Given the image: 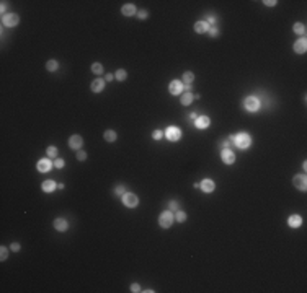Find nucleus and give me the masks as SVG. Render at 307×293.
<instances>
[{"mask_svg":"<svg viewBox=\"0 0 307 293\" xmlns=\"http://www.w3.org/2000/svg\"><path fill=\"white\" fill-rule=\"evenodd\" d=\"M232 140H234V144L237 145L239 148H248L250 142H252V139H250L248 134H239V135H235Z\"/></svg>","mask_w":307,"mask_h":293,"instance_id":"1","label":"nucleus"},{"mask_svg":"<svg viewBox=\"0 0 307 293\" xmlns=\"http://www.w3.org/2000/svg\"><path fill=\"white\" fill-rule=\"evenodd\" d=\"M244 108H245L247 111H250V112L258 111V109H260V101H258V98H255V96H248V98H245V101H244Z\"/></svg>","mask_w":307,"mask_h":293,"instance_id":"2","label":"nucleus"},{"mask_svg":"<svg viewBox=\"0 0 307 293\" xmlns=\"http://www.w3.org/2000/svg\"><path fill=\"white\" fill-rule=\"evenodd\" d=\"M159 223H160L162 228H170L172 223H173V215L170 212H163L162 215L159 217Z\"/></svg>","mask_w":307,"mask_h":293,"instance_id":"3","label":"nucleus"},{"mask_svg":"<svg viewBox=\"0 0 307 293\" xmlns=\"http://www.w3.org/2000/svg\"><path fill=\"white\" fill-rule=\"evenodd\" d=\"M137 197H136V194H131V192H124L123 194V204L126 207H136L137 205Z\"/></svg>","mask_w":307,"mask_h":293,"instance_id":"4","label":"nucleus"},{"mask_svg":"<svg viewBox=\"0 0 307 293\" xmlns=\"http://www.w3.org/2000/svg\"><path fill=\"white\" fill-rule=\"evenodd\" d=\"M2 23H3L5 26H8V28L17 26V25H18V17L15 15V13H8V15H3V17H2Z\"/></svg>","mask_w":307,"mask_h":293,"instance_id":"5","label":"nucleus"},{"mask_svg":"<svg viewBox=\"0 0 307 293\" xmlns=\"http://www.w3.org/2000/svg\"><path fill=\"white\" fill-rule=\"evenodd\" d=\"M180 137H181V130L178 127H168L167 129V139L168 140L176 142V140H180Z\"/></svg>","mask_w":307,"mask_h":293,"instance_id":"6","label":"nucleus"},{"mask_svg":"<svg viewBox=\"0 0 307 293\" xmlns=\"http://www.w3.org/2000/svg\"><path fill=\"white\" fill-rule=\"evenodd\" d=\"M183 90H185L183 83H180L178 80H173L172 83H170V87H168V91L172 93V95H181Z\"/></svg>","mask_w":307,"mask_h":293,"instance_id":"7","label":"nucleus"},{"mask_svg":"<svg viewBox=\"0 0 307 293\" xmlns=\"http://www.w3.org/2000/svg\"><path fill=\"white\" fill-rule=\"evenodd\" d=\"M220 158H222V161L225 163V165H232V163L235 161V155L230 152V150H222V153H220Z\"/></svg>","mask_w":307,"mask_h":293,"instance_id":"8","label":"nucleus"},{"mask_svg":"<svg viewBox=\"0 0 307 293\" xmlns=\"http://www.w3.org/2000/svg\"><path fill=\"white\" fill-rule=\"evenodd\" d=\"M36 168H38L39 173H49V171H51V168H52V163L49 161V160H39Z\"/></svg>","mask_w":307,"mask_h":293,"instance_id":"9","label":"nucleus"},{"mask_svg":"<svg viewBox=\"0 0 307 293\" xmlns=\"http://www.w3.org/2000/svg\"><path fill=\"white\" fill-rule=\"evenodd\" d=\"M82 144H83V140H82L80 135H72V137L69 139V147L74 148V150H78L82 147Z\"/></svg>","mask_w":307,"mask_h":293,"instance_id":"10","label":"nucleus"},{"mask_svg":"<svg viewBox=\"0 0 307 293\" xmlns=\"http://www.w3.org/2000/svg\"><path fill=\"white\" fill-rule=\"evenodd\" d=\"M305 51H307V41H305L304 38L294 42V52H297V54H304Z\"/></svg>","mask_w":307,"mask_h":293,"instance_id":"11","label":"nucleus"},{"mask_svg":"<svg viewBox=\"0 0 307 293\" xmlns=\"http://www.w3.org/2000/svg\"><path fill=\"white\" fill-rule=\"evenodd\" d=\"M294 186H296L299 191H305V187H307V179H305V176H304V174L296 176V177H294Z\"/></svg>","mask_w":307,"mask_h":293,"instance_id":"12","label":"nucleus"},{"mask_svg":"<svg viewBox=\"0 0 307 293\" xmlns=\"http://www.w3.org/2000/svg\"><path fill=\"white\" fill-rule=\"evenodd\" d=\"M195 31L199 33V34H203V33H206V31H209V25L206 23V21H196Z\"/></svg>","mask_w":307,"mask_h":293,"instance_id":"13","label":"nucleus"},{"mask_svg":"<svg viewBox=\"0 0 307 293\" xmlns=\"http://www.w3.org/2000/svg\"><path fill=\"white\" fill-rule=\"evenodd\" d=\"M121 12H123L124 17H132L134 13H136V7H134L132 3H126V5H123Z\"/></svg>","mask_w":307,"mask_h":293,"instance_id":"14","label":"nucleus"},{"mask_svg":"<svg viewBox=\"0 0 307 293\" xmlns=\"http://www.w3.org/2000/svg\"><path fill=\"white\" fill-rule=\"evenodd\" d=\"M54 228L57 231H66L67 228H69V225H67V221L64 220V218H57V220L54 221Z\"/></svg>","mask_w":307,"mask_h":293,"instance_id":"15","label":"nucleus"},{"mask_svg":"<svg viewBox=\"0 0 307 293\" xmlns=\"http://www.w3.org/2000/svg\"><path fill=\"white\" fill-rule=\"evenodd\" d=\"M90 88H92L93 93H100V91H103V88H105V82L103 80H93Z\"/></svg>","mask_w":307,"mask_h":293,"instance_id":"16","label":"nucleus"},{"mask_svg":"<svg viewBox=\"0 0 307 293\" xmlns=\"http://www.w3.org/2000/svg\"><path fill=\"white\" fill-rule=\"evenodd\" d=\"M208 125H209V117H208V116L196 117V127H198V129H206Z\"/></svg>","mask_w":307,"mask_h":293,"instance_id":"17","label":"nucleus"},{"mask_svg":"<svg viewBox=\"0 0 307 293\" xmlns=\"http://www.w3.org/2000/svg\"><path fill=\"white\" fill-rule=\"evenodd\" d=\"M201 189H203L204 192H212V191H214V181L204 179V181L201 182Z\"/></svg>","mask_w":307,"mask_h":293,"instance_id":"18","label":"nucleus"},{"mask_svg":"<svg viewBox=\"0 0 307 293\" xmlns=\"http://www.w3.org/2000/svg\"><path fill=\"white\" fill-rule=\"evenodd\" d=\"M56 187H57V184H56L54 181H51V179L42 182V191H44V192H52Z\"/></svg>","mask_w":307,"mask_h":293,"instance_id":"19","label":"nucleus"},{"mask_svg":"<svg viewBox=\"0 0 307 293\" xmlns=\"http://www.w3.org/2000/svg\"><path fill=\"white\" fill-rule=\"evenodd\" d=\"M301 223H302V218L299 217V215H292V217H289V226H292V228H299V226H301Z\"/></svg>","mask_w":307,"mask_h":293,"instance_id":"20","label":"nucleus"},{"mask_svg":"<svg viewBox=\"0 0 307 293\" xmlns=\"http://www.w3.org/2000/svg\"><path fill=\"white\" fill-rule=\"evenodd\" d=\"M191 101H193V93H185V95H181V104L183 106H188Z\"/></svg>","mask_w":307,"mask_h":293,"instance_id":"21","label":"nucleus"},{"mask_svg":"<svg viewBox=\"0 0 307 293\" xmlns=\"http://www.w3.org/2000/svg\"><path fill=\"white\" fill-rule=\"evenodd\" d=\"M105 140L106 142H115L116 140V132L115 130H106L105 132Z\"/></svg>","mask_w":307,"mask_h":293,"instance_id":"22","label":"nucleus"},{"mask_svg":"<svg viewBox=\"0 0 307 293\" xmlns=\"http://www.w3.org/2000/svg\"><path fill=\"white\" fill-rule=\"evenodd\" d=\"M193 80H195V75H193L191 72H185L183 73V82L186 83V85H191Z\"/></svg>","mask_w":307,"mask_h":293,"instance_id":"23","label":"nucleus"},{"mask_svg":"<svg viewBox=\"0 0 307 293\" xmlns=\"http://www.w3.org/2000/svg\"><path fill=\"white\" fill-rule=\"evenodd\" d=\"M294 33L297 34H305V26L302 23H296L294 25Z\"/></svg>","mask_w":307,"mask_h":293,"instance_id":"24","label":"nucleus"},{"mask_svg":"<svg viewBox=\"0 0 307 293\" xmlns=\"http://www.w3.org/2000/svg\"><path fill=\"white\" fill-rule=\"evenodd\" d=\"M46 69L49 70V72H54V70H57V62H56V60H47Z\"/></svg>","mask_w":307,"mask_h":293,"instance_id":"25","label":"nucleus"},{"mask_svg":"<svg viewBox=\"0 0 307 293\" xmlns=\"http://www.w3.org/2000/svg\"><path fill=\"white\" fill-rule=\"evenodd\" d=\"M115 77H116V80H118V82H124V80H126V77H127V73L124 72V70H118Z\"/></svg>","mask_w":307,"mask_h":293,"instance_id":"26","label":"nucleus"},{"mask_svg":"<svg viewBox=\"0 0 307 293\" xmlns=\"http://www.w3.org/2000/svg\"><path fill=\"white\" fill-rule=\"evenodd\" d=\"M92 72H93V73H102L103 72V65H102V64H93V65H92Z\"/></svg>","mask_w":307,"mask_h":293,"instance_id":"27","label":"nucleus"},{"mask_svg":"<svg viewBox=\"0 0 307 293\" xmlns=\"http://www.w3.org/2000/svg\"><path fill=\"white\" fill-rule=\"evenodd\" d=\"M175 218H176V220L181 223V221H185V220H186V213H185V212H181V210H176V215H175Z\"/></svg>","mask_w":307,"mask_h":293,"instance_id":"28","label":"nucleus"},{"mask_svg":"<svg viewBox=\"0 0 307 293\" xmlns=\"http://www.w3.org/2000/svg\"><path fill=\"white\" fill-rule=\"evenodd\" d=\"M56 155H57V148H56V147H49L47 148V156H49V158H54Z\"/></svg>","mask_w":307,"mask_h":293,"instance_id":"29","label":"nucleus"},{"mask_svg":"<svg viewBox=\"0 0 307 293\" xmlns=\"http://www.w3.org/2000/svg\"><path fill=\"white\" fill-rule=\"evenodd\" d=\"M0 251H2V254H0V259L5 261V259H7V256H8V249H7L5 246H2V248H0Z\"/></svg>","mask_w":307,"mask_h":293,"instance_id":"30","label":"nucleus"},{"mask_svg":"<svg viewBox=\"0 0 307 293\" xmlns=\"http://www.w3.org/2000/svg\"><path fill=\"white\" fill-rule=\"evenodd\" d=\"M209 34H211V36H214V38H216L217 34H219V30H217L216 26H212V28H209Z\"/></svg>","mask_w":307,"mask_h":293,"instance_id":"31","label":"nucleus"},{"mask_svg":"<svg viewBox=\"0 0 307 293\" xmlns=\"http://www.w3.org/2000/svg\"><path fill=\"white\" fill-rule=\"evenodd\" d=\"M77 158L80 160V161H85V158H87V153H85V152H82V150H80V152L77 153Z\"/></svg>","mask_w":307,"mask_h":293,"instance_id":"32","label":"nucleus"},{"mask_svg":"<svg viewBox=\"0 0 307 293\" xmlns=\"http://www.w3.org/2000/svg\"><path fill=\"white\" fill-rule=\"evenodd\" d=\"M115 192H116L118 196H123V194H124V186H118Z\"/></svg>","mask_w":307,"mask_h":293,"instance_id":"33","label":"nucleus"},{"mask_svg":"<svg viewBox=\"0 0 307 293\" xmlns=\"http://www.w3.org/2000/svg\"><path fill=\"white\" fill-rule=\"evenodd\" d=\"M131 291H134V293H137V291H141V287H139V285H137V283H132V285H131Z\"/></svg>","mask_w":307,"mask_h":293,"instance_id":"34","label":"nucleus"},{"mask_svg":"<svg viewBox=\"0 0 307 293\" xmlns=\"http://www.w3.org/2000/svg\"><path fill=\"white\" fill-rule=\"evenodd\" d=\"M10 249H12V251H15V253H17V251H20V244H18V243H13V244L10 246Z\"/></svg>","mask_w":307,"mask_h":293,"instance_id":"35","label":"nucleus"},{"mask_svg":"<svg viewBox=\"0 0 307 293\" xmlns=\"http://www.w3.org/2000/svg\"><path fill=\"white\" fill-rule=\"evenodd\" d=\"M139 18H141V20H146V18H147V12H146V10H141V12H139Z\"/></svg>","mask_w":307,"mask_h":293,"instance_id":"36","label":"nucleus"},{"mask_svg":"<svg viewBox=\"0 0 307 293\" xmlns=\"http://www.w3.org/2000/svg\"><path fill=\"white\" fill-rule=\"evenodd\" d=\"M162 135H163V134H162L160 130H155V132H154V139L159 140V139H162Z\"/></svg>","mask_w":307,"mask_h":293,"instance_id":"37","label":"nucleus"},{"mask_svg":"<svg viewBox=\"0 0 307 293\" xmlns=\"http://www.w3.org/2000/svg\"><path fill=\"white\" fill-rule=\"evenodd\" d=\"M170 210H180V209H178V204L176 202H170Z\"/></svg>","mask_w":307,"mask_h":293,"instance_id":"38","label":"nucleus"},{"mask_svg":"<svg viewBox=\"0 0 307 293\" xmlns=\"http://www.w3.org/2000/svg\"><path fill=\"white\" fill-rule=\"evenodd\" d=\"M54 165H56V168H62L64 166V160H56Z\"/></svg>","mask_w":307,"mask_h":293,"instance_id":"39","label":"nucleus"},{"mask_svg":"<svg viewBox=\"0 0 307 293\" xmlns=\"http://www.w3.org/2000/svg\"><path fill=\"white\" fill-rule=\"evenodd\" d=\"M263 3H265V5H268V7H273V5H276V2H275V0H271V2H270V0H266V2H263Z\"/></svg>","mask_w":307,"mask_h":293,"instance_id":"40","label":"nucleus"},{"mask_svg":"<svg viewBox=\"0 0 307 293\" xmlns=\"http://www.w3.org/2000/svg\"><path fill=\"white\" fill-rule=\"evenodd\" d=\"M113 78H115V75H113V73H108V75H106V82H111Z\"/></svg>","mask_w":307,"mask_h":293,"instance_id":"41","label":"nucleus"},{"mask_svg":"<svg viewBox=\"0 0 307 293\" xmlns=\"http://www.w3.org/2000/svg\"><path fill=\"white\" fill-rule=\"evenodd\" d=\"M7 10V2H2V13Z\"/></svg>","mask_w":307,"mask_h":293,"instance_id":"42","label":"nucleus"}]
</instances>
